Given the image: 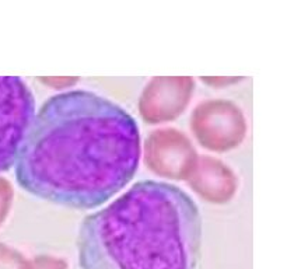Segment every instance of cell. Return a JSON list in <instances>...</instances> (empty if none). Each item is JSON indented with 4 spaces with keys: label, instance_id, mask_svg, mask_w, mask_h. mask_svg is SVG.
<instances>
[{
    "label": "cell",
    "instance_id": "obj_1",
    "mask_svg": "<svg viewBox=\"0 0 287 269\" xmlns=\"http://www.w3.org/2000/svg\"><path fill=\"white\" fill-rule=\"evenodd\" d=\"M142 153L139 126L123 107L88 90L45 101L16 160L17 184L39 199L96 209L131 183Z\"/></svg>",
    "mask_w": 287,
    "mask_h": 269
},
{
    "label": "cell",
    "instance_id": "obj_2",
    "mask_svg": "<svg viewBox=\"0 0 287 269\" xmlns=\"http://www.w3.org/2000/svg\"><path fill=\"white\" fill-rule=\"evenodd\" d=\"M200 210L175 184L144 180L83 219L77 235L81 269H196Z\"/></svg>",
    "mask_w": 287,
    "mask_h": 269
},
{
    "label": "cell",
    "instance_id": "obj_3",
    "mask_svg": "<svg viewBox=\"0 0 287 269\" xmlns=\"http://www.w3.org/2000/svg\"><path fill=\"white\" fill-rule=\"evenodd\" d=\"M35 116V98L21 77L0 76V173L14 167Z\"/></svg>",
    "mask_w": 287,
    "mask_h": 269
}]
</instances>
